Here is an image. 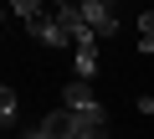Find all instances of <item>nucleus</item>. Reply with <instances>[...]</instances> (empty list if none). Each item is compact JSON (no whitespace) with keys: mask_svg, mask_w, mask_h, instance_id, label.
Instances as JSON below:
<instances>
[{"mask_svg":"<svg viewBox=\"0 0 154 139\" xmlns=\"http://www.w3.org/2000/svg\"><path fill=\"white\" fill-rule=\"evenodd\" d=\"M82 16H88V26L98 36H113L118 31V5H113V0H82Z\"/></svg>","mask_w":154,"mask_h":139,"instance_id":"nucleus-1","label":"nucleus"},{"mask_svg":"<svg viewBox=\"0 0 154 139\" xmlns=\"http://www.w3.org/2000/svg\"><path fill=\"white\" fill-rule=\"evenodd\" d=\"M26 31H31V41H41V46H51V52H57V46H72V36H67V26H62V21L51 16V11H46L41 21H31Z\"/></svg>","mask_w":154,"mask_h":139,"instance_id":"nucleus-2","label":"nucleus"},{"mask_svg":"<svg viewBox=\"0 0 154 139\" xmlns=\"http://www.w3.org/2000/svg\"><path fill=\"white\" fill-rule=\"evenodd\" d=\"M62 108H72V113H103V103L93 98V88L77 77V83H67L62 88Z\"/></svg>","mask_w":154,"mask_h":139,"instance_id":"nucleus-3","label":"nucleus"},{"mask_svg":"<svg viewBox=\"0 0 154 139\" xmlns=\"http://www.w3.org/2000/svg\"><path fill=\"white\" fill-rule=\"evenodd\" d=\"M72 72H77V77H98V41H82V46H77Z\"/></svg>","mask_w":154,"mask_h":139,"instance_id":"nucleus-4","label":"nucleus"},{"mask_svg":"<svg viewBox=\"0 0 154 139\" xmlns=\"http://www.w3.org/2000/svg\"><path fill=\"white\" fill-rule=\"evenodd\" d=\"M46 11H51V0H11V16H21L26 26H31V21H41Z\"/></svg>","mask_w":154,"mask_h":139,"instance_id":"nucleus-5","label":"nucleus"},{"mask_svg":"<svg viewBox=\"0 0 154 139\" xmlns=\"http://www.w3.org/2000/svg\"><path fill=\"white\" fill-rule=\"evenodd\" d=\"M16 113H21V98H16V93H11V83H5V88H0V124L16 129Z\"/></svg>","mask_w":154,"mask_h":139,"instance_id":"nucleus-6","label":"nucleus"},{"mask_svg":"<svg viewBox=\"0 0 154 139\" xmlns=\"http://www.w3.org/2000/svg\"><path fill=\"white\" fill-rule=\"evenodd\" d=\"M139 52H154V11L139 16Z\"/></svg>","mask_w":154,"mask_h":139,"instance_id":"nucleus-7","label":"nucleus"},{"mask_svg":"<svg viewBox=\"0 0 154 139\" xmlns=\"http://www.w3.org/2000/svg\"><path fill=\"white\" fill-rule=\"evenodd\" d=\"M21 139H46V129L36 124V129H21Z\"/></svg>","mask_w":154,"mask_h":139,"instance_id":"nucleus-8","label":"nucleus"}]
</instances>
